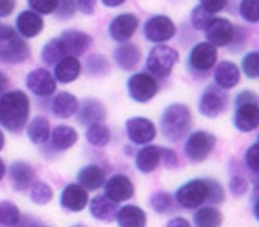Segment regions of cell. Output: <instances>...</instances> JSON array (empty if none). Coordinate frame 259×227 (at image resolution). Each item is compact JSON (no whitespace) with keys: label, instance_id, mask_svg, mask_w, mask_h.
<instances>
[{"label":"cell","instance_id":"38","mask_svg":"<svg viewBox=\"0 0 259 227\" xmlns=\"http://www.w3.org/2000/svg\"><path fill=\"white\" fill-rule=\"evenodd\" d=\"M242 67H244V73L251 79H255L259 75V56L257 52H250L248 56L244 58V62H242Z\"/></svg>","mask_w":259,"mask_h":227},{"label":"cell","instance_id":"52","mask_svg":"<svg viewBox=\"0 0 259 227\" xmlns=\"http://www.w3.org/2000/svg\"><path fill=\"white\" fill-rule=\"evenodd\" d=\"M2 146H4V135L0 131V150H2Z\"/></svg>","mask_w":259,"mask_h":227},{"label":"cell","instance_id":"48","mask_svg":"<svg viewBox=\"0 0 259 227\" xmlns=\"http://www.w3.org/2000/svg\"><path fill=\"white\" fill-rule=\"evenodd\" d=\"M161 156L165 158V164H169V168L177 166V156L173 154V150H161Z\"/></svg>","mask_w":259,"mask_h":227},{"label":"cell","instance_id":"41","mask_svg":"<svg viewBox=\"0 0 259 227\" xmlns=\"http://www.w3.org/2000/svg\"><path fill=\"white\" fill-rule=\"evenodd\" d=\"M29 6L38 14H52L58 8V0H29Z\"/></svg>","mask_w":259,"mask_h":227},{"label":"cell","instance_id":"12","mask_svg":"<svg viewBox=\"0 0 259 227\" xmlns=\"http://www.w3.org/2000/svg\"><path fill=\"white\" fill-rule=\"evenodd\" d=\"M137 27H139L137 16H133V14H121V16H117V18L111 21L110 35L111 39H115L119 43H125V41H129L135 35Z\"/></svg>","mask_w":259,"mask_h":227},{"label":"cell","instance_id":"40","mask_svg":"<svg viewBox=\"0 0 259 227\" xmlns=\"http://www.w3.org/2000/svg\"><path fill=\"white\" fill-rule=\"evenodd\" d=\"M150 204L154 206L156 212H167V210H171V197L167 195V193H157L154 195L152 199H150Z\"/></svg>","mask_w":259,"mask_h":227},{"label":"cell","instance_id":"10","mask_svg":"<svg viewBox=\"0 0 259 227\" xmlns=\"http://www.w3.org/2000/svg\"><path fill=\"white\" fill-rule=\"evenodd\" d=\"M127 135L135 144H146L154 141L156 127L146 118H133L127 122Z\"/></svg>","mask_w":259,"mask_h":227},{"label":"cell","instance_id":"11","mask_svg":"<svg viewBox=\"0 0 259 227\" xmlns=\"http://www.w3.org/2000/svg\"><path fill=\"white\" fill-rule=\"evenodd\" d=\"M234 123L240 131L248 133L253 131L259 123V108L255 100H248V102H240L236 116H234Z\"/></svg>","mask_w":259,"mask_h":227},{"label":"cell","instance_id":"18","mask_svg":"<svg viewBox=\"0 0 259 227\" xmlns=\"http://www.w3.org/2000/svg\"><path fill=\"white\" fill-rule=\"evenodd\" d=\"M225 106H227V98L221 93H217L215 89H207L200 102V112L207 118H215L225 110Z\"/></svg>","mask_w":259,"mask_h":227},{"label":"cell","instance_id":"31","mask_svg":"<svg viewBox=\"0 0 259 227\" xmlns=\"http://www.w3.org/2000/svg\"><path fill=\"white\" fill-rule=\"evenodd\" d=\"M65 54H67V52H65L64 41H62V39H52V41L47 43L45 48H42V60H45L47 64H56V62H60Z\"/></svg>","mask_w":259,"mask_h":227},{"label":"cell","instance_id":"14","mask_svg":"<svg viewBox=\"0 0 259 227\" xmlns=\"http://www.w3.org/2000/svg\"><path fill=\"white\" fill-rule=\"evenodd\" d=\"M215 62H217V50H215V45H211V43H200L190 52V64L196 69L205 71V69L213 67Z\"/></svg>","mask_w":259,"mask_h":227},{"label":"cell","instance_id":"33","mask_svg":"<svg viewBox=\"0 0 259 227\" xmlns=\"http://www.w3.org/2000/svg\"><path fill=\"white\" fill-rule=\"evenodd\" d=\"M221 214L219 210L209 206V208H202L196 212L194 216V223L200 227H215V225H221Z\"/></svg>","mask_w":259,"mask_h":227},{"label":"cell","instance_id":"28","mask_svg":"<svg viewBox=\"0 0 259 227\" xmlns=\"http://www.w3.org/2000/svg\"><path fill=\"white\" fill-rule=\"evenodd\" d=\"M115 202L108 197H96L91 200V214L96 219H111L115 216Z\"/></svg>","mask_w":259,"mask_h":227},{"label":"cell","instance_id":"42","mask_svg":"<svg viewBox=\"0 0 259 227\" xmlns=\"http://www.w3.org/2000/svg\"><path fill=\"white\" fill-rule=\"evenodd\" d=\"M257 144H253V146H250V150L246 152V164H248V168H250L253 173L259 170V160H257Z\"/></svg>","mask_w":259,"mask_h":227},{"label":"cell","instance_id":"25","mask_svg":"<svg viewBox=\"0 0 259 227\" xmlns=\"http://www.w3.org/2000/svg\"><path fill=\"white\" fill-rule=\"evenodd\" d=\"M79 183L89 191L100 189L104 185V170L98 166H87L79 171Z\"/></svg>","mask_w":259,"mask_h":227},{"label":"cell","instance_id":"44","mask_svg":"<svg viewBox=\"0 0 259 227\" xmlns=\"http://www.w3.org/2000/svg\"><path fill=\"white\" fill-rule=\"evenodd\" d=\"M246 189H248V183H246V179L244 177H232L231 179V191L234 197H240V195H244L246 193Z\"/></svg>","mask_w":259,"mask_h":227},{"label":"cell","instance_id":"2","mask_svg":"<svg viewBox=\"0 0 259 227\" xmlns=\"http://www.w3.org/2000/svg\"><path fill=\"white\" fill-rule=\"evenodd\" d=\"M29 58V47L23 39L8 25L0 27V62L21 64Z\"/></svg>","mask_w":259,"mask_h":227},{"label":"cell","instance_id":"21","mask_svg":"<svg viewBox=\"0 0 259 227\" xmlns=\"http://www.w3.org/2000/svg\"><path fill=\"white\" fill-rule=\"evenodd\" d=\"M81 73V64L75 56H64L60 62H56V79L62 83L75 81Z\"/></svg>","mask_w":259,"mask_h":227},{"label":"cell","instance_id":"4","mask_svg":"<svg viewBox=\"0 0 259 227\" xmlns=\"http://www.w3.org/2000/svg\"><path fill=\"white\" fill-rule=\"evenodd\" d=\"M161 125H163L165 137L177 141L183 133H186L188 125H190V110H188L185 104L169 106L165 112H163Z\"/></svg>","mask_w":259,"mask_h":227},{"label":"cell","instance_id":"16","mask_svg":"<svg viewBox=\"0 0 259 227\" xmlns=\"http://www.w3.org/2000/svg\"><path fill=\"white\" fill-rule=\"evenodd\" d=\"M27 87L35 95L48 96L56 91V81L47 69H35L27 75Z\"/></svg>","mask_w":259,"mask_h":227},{"label":"cell","instance_id":"32","mask_svg":"<svg viewBox=\"0 0 259 227\" xmlns=\"http://www.w3.org/2000/svg\"><path fill=\"white\" fill-rule=\"evenodd\" d=\"M87 141L94 146H106L110 142V129L106 125H100L98 122L91 123L87 129Z\"/></svg>","mask_w":259,"mask_h":227},{"label":"cell","instance_id":"39","mask_svg":"<svg viewBox=\"0 0 259 227\" xmlns=\"http://www.w3.org/2000/svg\"><path fill=\"white\" fill-rule=\"evenodd\" d=\"M211 19H213L211 12L204 10L202 6H200V8H194V12H192V25H194L196 29H205L209 25Z\"/></svg>","mask_w":259,"mask_h":227},{"label":"cell","instance_id":"36","mask_svg":"<svg viewBox=\"0 0 259 227\" xmlns=\"http://www.w3.org/2000/svg\"><path fill=\"white\" fill-rule=\"evenodd\" d=\"M29 197L37 204H48L52 200V189L48 187L47 183H35L33 189L29 191Z\"/></svg>","mask_w":259,"mask_h":227},{"label":"cell","instance_id":"15","mask_svg":"<svg viewBox=\"0 0 259 227\" xmlns=\"http://www.w3.org/2000/svg\"><path fill=\"white\" fill-rule=\"evenodd\" d=\"M89 204L87 189L81 185H67L62 193V206L69 212H81Z\"/></svg>","mask_w":259,"mask_h":227},{"label":"cell","instance_id":"9","mask_svg":"<svg viewBox=\"0 0 259 227\" xmlns=\"http://www.w3.org/2000/svg\"><path fill=\"white\" fill-rule=\"evenodd\" d=\"M205 33H207V41L215 45V47H227L231 45L232 37H234V27L229 19H211L209 25L205 27Z\"/></svg>","mask_w":259,"mask_h":227},{"label":"cell","instance_id":"37","mask_svg":"<svg viewBox=\"0 0 259 227\" xmlns=\"http://www.w3.org/2000/svg\"><path fill=\"white\" fill-rule=\"evenodd\" d=\"M240 14L244 19H248L250 23H255L259 19V0H242Z\"/></svg>","mask_w":259,"mask_h":227},{"label":"cell","instance_id":"17","mask_svg":"<svg viewBox=\"0 0 259 227\" xmlns=\"http://www.w3.org/2000/svg\"><path fill=\"white\" fill-rule=\"evenodd\" d=\"M62 41H64L65 52L67 54H73V56L83 54L84 50L89 48V45H91V37L87 33H83V31H73V29L65 31L64 35H62Z\"/></svg>","mask_w":259,"mask_h":227},{"label":"cell","instance_id":"35","mask_svg":"<svg viewBox=\"0 0 259 227\" xmlns=\"http://www.w3.org/2000/svg\"><path fill=\"white\" fill-rule=\"evenodd\" d=\"M19 210L14 202L2 200L0 202V225H18Z\"/></svg>","mask_w":259,"mask_h":227},{"label":"cell","instance_id":"30","mask_svg":"<svg viewBox=\"0 0 259 227\" xmlns=\"http://www.w3.org/2000/svg\"><path fill=\"white\" fill-rule=\"evenodd\" d=\"M27 135H29V139H31L33 142H37V144L47 142L48 135H50V125H48V120H45V118H35L33 122L29 123Z\"/></svg>","mask_w":259,"mask_h":227},{"label":"cell","instance_id":"23","mask_svg":"<svg viewBox=\"0 0 259 227\" xmlns=\"http://www.w3.org/2000/svg\"><path fill=\"white\" fill-rule=\"evenodd\" d=\"M77 108H79V102L69 93H60L52 102V112L58 118H71V116H75Z\"/></svg>","mask_w":259,"mask_h":227},{"label":"cell","instance_id":"26","mask_svg":"<svg viewBox=\"0 0 259 227\" xmlns=\"http://www.w3.org/2000/svg\"><path fill=\"white\" fill-rule=\"evenodd\" d=\"M52 142L58 150H67L77 142V131L69 125H58L52 131Z\"/></svg>","mask_w":259,"mask_h":227},{"label":"cell","instance_id":"13","mask_svg":"<svg viewBox=\"0 0 259 227\" xmlns=\"http://www.w3.org/2000/svg\"><path fill=\"white\" fill-rule=\"evenodd\" d=\"M133 193H135V187H133L129 177H125V175H113L106 183V197L111 199L113 202L129 200L133 197Z\"/></svg>","mask_w":259,"mask_h":227},{"label":"cell","instance_id":"53","mask_svg":"<svg viewBox=\"0 0 259 227\" xmlns=\"http://www.w3.org/2000/svg\"><path fill=\"white\" fill-rule=\"evenodd\" d=\"M2 83H4V79H2V75H0V89H2Z\"/></svg>","mask_w":259,"mask_h":227},{"label":"cell","instance_id":"8","mask_svg":"<svg viewBox=\"0 0 259 227\" xmlns=\"http://www.w3.org/2000/svg\"><path fill=\"white\" fill-rule=\"evenodd\" d=\"M175 23L167 16H154L146 21V27H144V33H146V39L152 41V43H163V41H169V39L175 35Z\"/></svg>","mask_w":259,"mask_h":227},{"label":"cell","instance_id":"3","mask_svg":"<svg viewBox=\"0 0 259 227\" xmlns=\"http://www.w3.org/2000/svg\"><path fill=\"white\" fill-rule=\"evenodd\" d=\"M211 185L213 181H204V179H194L188 181L186 185H183L177 191V202L183 208H198L204 200L211 199Z\"/></svg>","mask_w":259,"mask_h":227},{"label":"cell","instance_id":"27","mask_svg":"<svg viewBox=\"0 0 259 227\" xmlns=\"http://www.w3.org/2000/svg\"><path fill=\"white\" fill-rule=\"evenodd\" d=\"M117 221L121 227H142L146 225V214L137 206H125L117 214Z\"/></svg>","mask_w":259,"mask_h":227},{"label":"cell","instance_id":"7","mask_svg":"<svg viewBox=\"0 0 259 227\" xmlns=\"http://www.w3.org/2000/svg\"><path fill=\"white\" fill-rule=\"evenodd\" d=\"M157 93L156 79L150 73H137L129 79V95L137 102H148Z\"/></svg>","mask_w":259,"mask_h":227},{"label":"cell","instance_id":"49","mask_svg":"<svg viewBox=\"0 0 259 227\" xmlns=\"http://www.w3.org/2000/svg\"><path fill=\"white\" fill-rule=\"evenodd\" d=\"M169 225H183V227H186V225H188V221H186V219H181V218H175V219H171V221H169Z\"/></svg>","mask_w":259,"mask_h":227},{"label":"cell","instance_id":"50","mask_svg":"<svg viewBox=\"0 0 259 227\" xmlns=\"http://www.w3.org/2000/svg\"><path fill=\"white\" fill-rule=\"evenodd\" d=\"M106 6H119V4H123L125 0H102Z\"/></svg>","mask_w":259,"mask_h":227},{"label":"cell","instance_id":"24","mask_svg":"<svg viewBox=\"0 0 259 227\" xmlns=\"http://www.w3.org/2000/svg\"><path fill=\"white\" fill-rule=\"evenodd\" d=\"M161 162V148L157 146H144L137 156V168L144 173H150L157 168V164Z\"/></svg>","mask_w":259,"mask_h":227},{"label":"cell","instance_id":"5","mask_svg":"<svg viewBox=\"0 0 259 227\" xmlns=\"http://www.w3.org/2000/svg\"><path fill=\"white\" fill-rule=\"evenodd\" d=\"M213 148H215V137H213L211 133L196 131V133H192V135L188 137L186 146H185V152H186V156H188L190 160L202 162V160H205L209 154H211Z\"/></svg>","mask_w":259,"mask_h":227},{"label":"cell","instance_id":"34","mask_svg":"<svg viewBox=\"0 0 259 227\" xmlns=\"http://www.w3.org/2000/svg\"><path fill=\"white\" fill-rule=\"evenodd\" d=\"M104 116H106V112H104V108L100 102H96V100H89L87 104L83 106V110H81V123H89V122H100Z\"/></svg>","mask_w":259,"mask_h":227},{"label":"cell","instance_id":"22","mask_svg":"<svg viewBox=\"0 0 259 227\" xmlns=\"http://www.w3.org/2000/svg\"><path fill=\"white\" fill-rule=\"evenodd\" d=\"M10 173H12V183H14V187L19 191H25L29 185L33 183V179H35V170H33L29 164H25V162H16V164L12 166Z\"/></svg>","mask_w":259,"mask_h":227},{"label":"cell","instance_id":"1","mask_svg":"<svg viewBox=\"0 0 259 227\" xmlns=\"http://www.w3.org/2000/svg\"><path fill=\"white\" fill-rule=\"evenodd\" d=\"M29 98L21 91H10L0 98V123L10 131H19L27 123Z\"/></svg>","mask_w":259,"mask_h":227},{"label":"cell","instance_id":"20","mask_svg":"<svg viewBox=\"0 0 259 227\" xmlns=\"http://www.w3.org/2000/svg\"><path fill=\"white\" fill-rule=\"evenodd\" d=\"M240 81V69L232 62H221L215 69V83L221 89H232Z\"/></svg>","mask_w":259,"mask_h":227},{"label":"cell","instance_id":"6","mask_svg":"<svg viewBox=\"0 0 259 227\" xmlns=\"http://www.w3.org/2000/svg\"><path fill=\"white\" fill-rule=\"evenodd\" d=\"M177 58H179V54H177V50H173V48L156 47L148 56V69L154 75L165 77L171 73Z\"/></svg>","mask_w":259,"mask_h":227},{"label":"cell","instance_id":"29","mask_svg":"<svg viewBox=\"0 0 259 227\" xmlns=\"http://www.w3.org/2000/svg\"><path fill=\"white\" fill-rule=\"evenodd\" d=\"M115 60L123 69H133L139 64L140 60V50L135 45H123L121 48L115 50Z\"/></svg>","mask_w":259,"mask_h":227},{"label":"cell","instance_id":"47","mask_svg":"<svg viewBox=\"0 0 259 227\" xmlns=\"http://www.w3.org/2000/svg\"><path fill=\"white\" fill-rule=\"evenodd\" d=\"M94 4H96V0H77V6L83 14H93Z\"/></svg>","mask_w":259,"mask_h":227},{"label":"cell","instance_id":"45","mask_svg":"<svg viewBox=\"0 0 259 227\" xmlns=\"http://www.w3.org/2000/svg\"><path fill=\"white\" fill-rule=\"evenodd\" d=\"M200 4H202V8H204V10H207V12L215 14V12H221V10H225V6H227V0H200Z\"/></svg>","mask_w":259,"mask_h":227},{"label":"cell","instance_id":"19","mask_svg":"<svg viewBox=\"0 0 259 227\" xmlns=\"http://www.w3.org/2000/svg\"><path fill=\"white\" fill-rule=\"evenodd\" d=\"M16 23H18V31L23 37H35V35H38L42 31V25H45L42 18L38 16L37 12H31V10L21 12Z\"/></svg>","mask_w":259,"mask_h":227},{"label":"cell","instance_id":"43","mask_svg":"<svg viewBox=\"0 0 259 227\" xmlns=\"http://www.w3.org/2000/svg\"><path fill=\"white\" fill-rule=\"evenodd\" d=\"M58 14L60 18H69L75 12V0H58Z\"/></svg>","mask_w":259,"mask_h":227},{"label":"cell","instance_id":"51","mask_svg":"<svg viewBox=\"0 0 259 227\" xmlns=\"http://www.w3.org/2000/svg\"><path fill=\"white\" fill-rule=\"evenodd\" d=\"M4 171H6V166H4V162L0 160V179L4 177Z\"/></svg>","mask_w":259,"mask_h":227},{"label":"cell","instance_id":"46","mask_svg":"<svg viewBox=\"0 0 259 227\" xmlns=\"http://www.w3.org/2000/svg\"><path fill=\"white\" fill-rule=\"evenodd\" d=\"M16 8V0H0V18L10 16Z\"/></svg>","mask_w":259,"mask_h":227}]
</instances>
